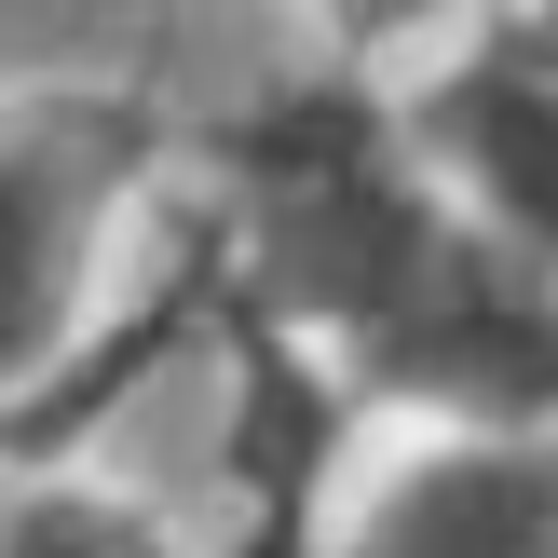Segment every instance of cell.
<instances>
[{
	"label": "cell",
	"instance_id": "6da1fadb",
	"mask_svg": "<svg viewBox=\"0 0 558 558\" xmlns=\"http://www.w3.org/2000/svg\"><path fill=\"white\" fill-rule=\"evenodd\" d=\"M163 232V136L96 82H0V450L136 314Z\"/></svg>",
	"mask_w": 558,
	"mask_h": 558
},
{
	"label": "cell",
	"instance_id": "8992f818",
	"mask_svg": "<svg viewBox=\"0 0 558 558\" xmlns=\"http://www.w3.org/2000/svg\"><path fill=\"white\" fill-rule=\"evenodd\" d=\"M505 14H532V27H558V0H505Z\"/></svg>",
	"mask_w": 558,
	"mask_h": 558
},
{
	"label": "cell",
	"instance_id": "7a4b0ae2",
	"mask_svg": "<svg viewBox=\"0 0 558 558\" xmlns=\"http://www.w3.org/2000/svg\"><path fill=\"white\" fill-rule=\"evenodd\" d=\"M381 109H396V136H409L436 205L490 259H518L532 287H558V27L477 0L450 41L381 69Z\"/></svg>",
	"mask_w": 558,
	"mask_h": 558
},
{
	"label": "cell",
	"instance_id": "277c9868",
	"mask_svg": "<svg viewBox=\"0 0 558 558\" xmlns=\"http://www.w3.org/2000/svg\"><path fill=\"white\" fill-rule=\"evenodd\" d=\"M0 558H259L245 505L123 450H0Z\"/></svg>",
	"mask_w": 558,
	"mask_h": 558
},
{
	"label": "cell",
	"instance_id": "5b68a950",
	"mask_svg": "<svg viewBox=\"0 0 558 558\" xmlns=\"http://www.w3.org/2000/svg\"><path fill=\"white\" fill-rule=\"evenodd\" d=\"M300 14H314L327 41L354 54V69H409V54H423V41H450L477 0H300Z\"/></svg>",
	"mask_w": 558,
	"mask_h": 558
},
{
	"label": "cell",
	"instance_id": "3957f363",
	"mask_svg": "<svg viewBox=\"0 0 558 558\" xmlns=\"http://www.w3.org/2000/svg\"><path fill=\"white\" fill-rule=\"evenodd\" d=\"M300 558H558V423H368Z\"/></svg>",
	"mask_w": 558,
	"mask_h": 558
}]
</instances>
